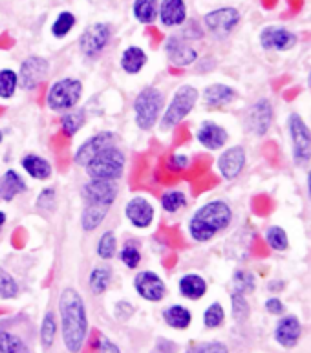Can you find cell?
Returning <instances> with one entry per match:
<instances>
[{"label": "cell", "instance_id": "obj_48", "mask_svg": "<svg viewBox=\"0 0 311 353\" xmlns=\"http://www.w3.org/2000/svg\"><path fill=\"white\" fill-rule=\"evenodd\" d=\"M264 310L271 316H282L285 315V304L280 296H269L264 302Z\"/></svg>", "mask_w": 311, "mask_h": 353}, {"label": "cell", "instance_id": "obj_47", "mask_svg": "<svg viewBox=\"0 0 311 353\" xmlns=\"http://www.w3.org/2000/svg\"><path fill=\"white\" fill-rule=\"evenodd\" d=\"M94 353H121V348L112 339L105 337V335H97L94 343Z\"/></svg>", "mask_w": 311, "mask_h": 353}, {"label": "cell", "instance_id": "obj_34", "mask_svg": "<svg viewBox=\"0 0 311 353\" xmlns=\"http://www.w3.org/2000/svg\"><path fill=\"white\" fill-rule=\"evenodd\" d=\"M232 293H240V295H251L257 290V276L251 273L249 269H237L232 273L231 279Z\"/></svg>", "mask_w": 311, "mask_h": 353}, {"label": "cell", "instance_id": "obj_25", "mask_svg": "<svg viewBox=\"0 0 311 353\" xmlns=\"http://www.w3.org/2000/svg\"><path fill=\"white\" fill-rule=\"evenodd\" d=\"M21 167L30 178L37 179V181H46L52 178V163L39 154H26L21 159Z\"/></svg>", "mask_w": 311, "mask_h": 353}, {"label": "cell", "instance_id": "obj_54", "mask_svg": "<svg viewBox=\"0 0 311 353\" xmlns=\"http://www.w3.org/2000/svg\"><path fill=\"white\" fill-rule=\"evenodd\" d=\"M308 86L311 88V70H310V74H308Z\"/></svg>", "mask_w": 311, "mask_h": 353}, {"label": "cell", "instance_id": "obj_41", "mask_svg": "<svg viewBox=\"0 0 311 353\" xmlns=\"http://www.w3.org/2000/svg\"><path fill=\"white\" fill-rule=\"evenodd\" d=\"M225 322V310H223L222 302H212L203 311V326L207 330H218L223 326Z\"/></svg>", "mask_w": 311, "mask_h": 353}, {"label": "cell", "instance_id": "obj_26", "mask_svg": "<svg viewBox=\"0 0 311 353\" xmlns=\"http://www.w3.org/2000/svg\"><path fill=\"white\" fill-rule=\"evenodd\" d=\"M147 53L145 50L139 46H128L123 50L121 59H119V64H121V70L128 75H137L145 66H147Z\"/></svg>", "mask_w": 311, "mask_h": 353}, {"label": "cell", "instance_id": "obj_8", "mask_svg": "<svg viewBox=\"0 0 311 353\" xmlns=\"http://www.w3.org/2000/svg\"><path fill=\"white\" fill-rule=\"evenodd\" d=\"M274 106L271 99L260 97L251 103L243 116V128L253 137H265L273 127Z\"/></svg>", "mask_w": 311, "mask_h": 353}, {"label": "cell", "instance_id": "obj_29", "mask_svg": "<svg viewBox=\"0 0 311 353\" xmlns=\"http://www.w3.org/2000/svg\"><path fill=\"white\" fill-rule=\"evenodd\" d=\"M108 211H110V207L88 205V203H86L83 212H81V227H83V231L85 232L95 231V229H97V227L106 220Z\"/></svg>", "mask_w": 311, "mask_h": 353}, {"label": "cell", "instance_id": "obj_24", "mask_svg": "<svg viewBox=\"0 0 311 353\" xmlns=\"http://www.w3.org/2000/svg\"><path fill=\"white\" fill-rule=\"evenodd\" d=\"M26 190V179L22 178L17 170H6L4 174H2V178H0V201L10 203V201L15 200L17 196L24 194Z\"/></svg>", "mask_w": 311, "mask_h": 353}, {"label": "cell", "instance_id": "obj_52", "mask_svg": "<svg viewBox=\"0 0 311 353\" xmlns=\"http://www.w3.org/2000/svg\"><path fill=\"white\" fill-rule=\"evenodd\" d=\"M306 192H308V200L311 201V163L308 165V172H306Z\"/></svg>", "mask_w": 311, "mask_h": 353}, {"label": "cell", "instance_id": "obj_49", "mask_svg": "<svg viewBox=\"0 0 311 353\" xmlns=\"http://www.w3.org/2000/svg\"><path fill=\"white\" fill-rule=\"evenodd\" d=\"M179 37L185 39V41H198V39L203 37V28L196 21H190L187 22V26L183 28V32H181Z\"/></svg>", "mask_w": 311, "mask_h": 353}, {"label": "cell", "instance_id": "obj_21", "mask_svg": "<svg viewBox=\"0 0 311 353\" xmlns=\"http://www.w3.org/2000/svg\"><path fill=\"white\" fill-rule=\"evenodd\" d=\"M238 97V92L232 88L231 85L225 83H212V85L205 86L201 92V101L209 110H220L225 108L231 103H234Z\"/></svg>", "mask_w": 311, "mask_h": 353}, {"label": "cell", "instance_id": "obj_51", "mask_svg": "<svg viewBox=\"0 0 311 353\" xmlns=\"http://www.w3.org/2000/svg\"><path fill=\"white\" fill-rule=\"evenodd\" d=\"M265 290H268L269 293H280V291L285 290V280L284 279L269 280L268 285H265Z\"/></svg>", "mask_w": 311, "mask_h": 353}, {"label": "cell", "instance_id": "obj_19", "mask_svg": "<svg viewBox=\"0 0 311 353\" xmlns=\"http://www.w3.org/2000/svg\"><path fill=\"white\" fill-rule=\"evenodd\" d=\"M154 216H156V211H154L152 201L147 200L145 196H134L125 205V218L134 229H139V231L148 229L152 225Z\"/></svg>", "mask_w": 311, "mask_h": 353}, {"label": "cell", "instance_id": "obj_20", "mask_svg": "<svg viewBox=\"0 0 311 353\" xmlns=\"http://www.w3.org/2000/svg\"><path fill=\"white\" fill-rule=\"evenodd\" d=\"M194 137L201 147L214 152V150L225 148L227 141H229V132H227L225 127H222L220 123L207 119V121H201L200 127L196 128Z\"/></svg>", "mask_w": 311, "mask_h": 353}, {"label": "cell", "instance_id": "obj_9", "mask_svg": "<svg viewBox=\"0 0 311 353\" xmlns=\"http://www.w3.org/2000/svg\"><path fill=\"white\" fill-rule=\"evenodd\" d=\"M240 21H242V13L237 8L223 6V8H217V10L205 13V17H203V28L214 39H225L237 30Z\"/></svg>", "mask_w": 311, "mask_h": 353}, {"label": "cell", "instance_id": "obj_5", "mask_svg": "<svg viewBox=\"0 0 311 353\" xmlns=\"http://www.w3.org/2000/svg\"><path fill=\"white\" fill-rule=\"evenodd\" d=\"M285 132L291 143V161L297 169H306L311 163V128L299 114L291 112L285 117Z\"/></svg>", "mask_w": 311, "mask_h": 353}, {"label": "cell", "instance_id": "obj_43", "mask_svg": "<svg viewBox=\"0 0 311 353\" xmlns=\"http://www.w3.org/2000/svg\"><path fill=\"white\" fill-rule=\"evenodd\" d=\"M231 315L238 324L248 322L249 315H251V306H249L248 296L231 291Z\"/></svg>", "mask_w": 311, "mask_h": 353}, {"label": "cell", "instance_id": "obj_28", "mask_svg": "<svg viewBox=\"0 0 311 353\" xmlns=\"http://www.w3.org/2000/svg\"><path fill=\"white\" fill-rule=\"evenodd\" d=\"M112 279H114V271H112L110 265H95L88 274L90 291H92L94 295H103V293L110 288Z\"/></svg>", "mask_w": 311, "mask_h": 353}, {"label": "cell", "instance_id": "obj_30", "mask_svg": "<svg viewBox=\"0 0 311 353\" xmlns=\"http://www.w3.org/2000/svg\"><path fill=\"white\" fill-rule=\"evenodd\" d=\"M0 353H33L26 339L0 327Z\"/></svg>", "mask_w": 311, "mask_h": 353}, {"label": "cell", "instance_id": "obj_40", "mask_svg": "<svg viewBox=\"0 0 311 353\" xmlns=\"http://www.w3.org/2000/svg\"><path fill=\"white\" fill-rule=\"evenodd\" d=\"M19 291H21V285L15 276L4 268H0V301H13L19 296Z\"/></svg>", "mask_w": 311, "mask_h": 353}, {"label": "cell", "instance_id": "obj_4", "mask_svg": "<svg viewBox=\"0 0 311 353\" xmlns=\"http://www.w3.org/2000/svg\"><path fill=\"white\" fill-rule=\"evenodd\" d=\"M165 94L156 86H145L139 90L132 103L134 123L139 130H150L159 123V117L163 114Z\"/></svg>", "mask_w": 311, "mask_h": 353}, {"label": "cell", "instance_id": "obj_42", "mask_svg": "<svg viewBox=\"0 0 311 353\" xmlns=\"http://www.w3.org/2000/svg\"><path fill=\"white\" fill-rule=\"evenodd\" d=\"M75 22H77V19L72 11H61L52 24V35L55 39H64L74 30Z\"/></svg>", "mask_w": 311, "mask_h": 353}, {"label": "cell", "instance_id": "obj_15", "mask_svg": "<svg viewBox=\"0 0 311 353\" xmlns=\"http://www.w3.org/2000/svg\"><path fill=\"white\" fill-rule=\"evenodd\" d=\"M134 290L143 301L158 304L167 296V284L156 271H139L134 276Z\"/></svg>", "mask_w": 311, "mask_h": 353}, {"label": "cell", "instance_id": "obj_31", "mask_svg": "<svg viewBox=\"0 0 311 353\" xmlns=\"http://www.w3.org/2000/svg\"><path fill=\"white\" fill-rule=\"evenodd\" d=\"M86 112L83 108H74V110L64 112L61 116V132L66 137H74L79 134V130L85 127Z\"/></svg>", "mask_w": 311, "mask_h": 353}, {"label": "cell", "instance_id": "obj_33", "mask_svg": "<svg viewBox=\"0 0 311 353\" xmlns=\"http://www.w3.org/2000/svg\"><path fill=\"white\" fill-rule=\"evenodd\" d=\"M159 203H161V209L167 214H176V212L183 211L185 207L189 205V198L181 189H169L161 194Z\"/></svg>", "mask_w": 311, "mask_h": 353}, {"label": "cell", "instance_id": "obj_39", "mask_svg": "<svg viewBox=\"0 0 311 353\" xmlns=\"http://www.w3.org/2000/svg\"><path fill=\"white\" fill-rule=\"evenodd\" d=\"M117 254H119L121 264L127 269H137L139 264H141V251L137 248V242H132V240H127V242L123 243Z\"/></svg>", "mask_w": 311, "mask_h": 353}, {"label": "cell", "instance_id": "obj_45", "mask_svg": "<svg viewBox=\"0 0 311 353\" xmlns=\"http://www.w3.org/2000/svg\"><path fill=\"white\" fill-rule=\"evenodd\" d=\"M185 353H229V348L222 341H205V343L192 344Z\"/></svg>", "mask_w": 311, "mask_h": 353}, {"label": "cell", "instance_id": "obj_38", "mask_svg": "<svg viewBox=\"0 0 311 353\" xmlns=\"http://www.w3.org/2000/svg\"><path fill=\"white\" fill-rule=\"evenodd\" d=\"M17 88H19V77H17L15 70H0V99H13L17 94Z\"/></svg>", "mask_w": 311, "mask_h": 353}, {"label": "cell", "instance_id": "obj_18", "mask_svg": "<svg viewBox=\"0 0 311 353\" xmlns=\"http://www.w3.org/2000/svg\"><path fill=\"white\" fill-rule=\"evenodd\" d=\"M165 55L169 59V63L176 68H187L198 61V52L196 48L190 46L189 41H185L179 35H170L163 44Z\"/></svg>", "mask_w": 311, "mask_h": 353}, {"label": "cell", "instance_id": "obj_27", "mask_svg": "<svg viewBox=\"0 0 311 353\" xmlns=\"http://www.w3.org/2000/svg\"><path fill=\"white\" fill-rule=\"evenodd\" d=\"M165 324L172 330H178V332H185L189 330L190 324H192V313L187 306H181V304H172V306L165 307L163 313Z\"/></svg>", "mask_w": 311, "mask_h": 353}, {"label": "cell", "instance_id": "obj_23", "mask_svg": "<svg viewBox=\"0 0 311 353\" xmlns=\"http://www.w3.org/2000/svg\"><path fill=\"white\" fill-rule=\"evenodd\" d=\"M178 291L179 295L187 299V301H201L209 291V284L207 280L198 273H185L181 279L178 280Z\"/></svg>", "mask_w": 311, "mask_h": 353}, {"label": "cell", "instance_id": "obj_36", "mask_svg": "<svg viewBox=\"0 0 311 353\" xmlns=\"http://www.w3.org/2000/svg\"><path fill=\"white\" fill-rule=\"evenodd\" d=\"M57 339V319L53 311H46L39 327V341L44 350H50Z\"/></svg>", "mask_w": 311, "mask_h": 353}, {"label": "cell", "instance_id": "obj_53", "mask_svg": "<svg viewBox=\"0 0 311 353\" xmlns=\"http://www.w3.org/2000/svg\"><path fill=\"white\" fill-rule=\"evenodd\" d=\"M6 221H8V216H6V212L0 211V231H2V227L6 225Z\"/></svg>", "mask_w": 311, "mask_h": 353}, {"label": "cell", "instance_id": "obj_12", "mask_svg": "<svg viewBox=\"0 0 311 353\" xmlns=\"http://www.w3.org/2000/svg\"><path fill=\"white\" fill-rule=\"evenodd\" d=\"M112 39V28L106 22H94L81 33L79 50L85 57L94 59L105 52Z\"/></svg>", "mask_w": 311, "mask_h": 353}, {"label": "cell", "instance_id": "obj_17", "mask_svg": "<svg viewBox=\"0 0 311 353\" xmlns=\"http://www.w3.org/2000/svg\"><path fill=\"white\" fill-rule=\"evenodd\" d=\"M117 134L112 132V130H101V132L90 136L88 139L81 143L77 150L74 154V163L79 165V167H85L86 163H90L92 159L101 152L105 150L106 147H112L116 145Z\"/></svg>", "mask_w": 311, "mask_h": 353}, {"label": "cell", "instance_id": "obj_44", "mask_svg": "<svg viewBox=\"0 0 311 353\" xmlns=\"http://www.w3.org/2000/svg\"><path fill=\"white\" fill-rule=\"evenodd\" d=\"M37 209L44 212H52L55 211V207H57V190L53 189V187H46L39 192L37 196Z\"/></svg>", "mask_w": 311, "mask_h": 353}, {"label": "cell", "instance_id": "obj_50", "mask_svg": "<svg viewBox=\"0 0 311 353\" xmlns=\"http://www.w3.org/2000/svg\"><path fill=\"white\" fill-rule=\"evenodd\" d=\"M134 315V306L130 302L121 301L116 304V316L119 321H128Z\"/></svg>", "mask_w": 311, "mask_h": 353}, {"label": "cell", "instance_id": "obj_11", "mask_svg": "<svg viewBox=\"0 0 311 353\" xmlns=\"http://www.w3.org/2000/svg\"><path fill=\"white\" fill-rule=\"evenodd\" d=\"M248 165V150L243 145H231L223 148L217 158V172L225 181H234L240 178Z\"/></svg>", "mask_w": 311, "mask_h": 353}, {"label": "cell", "instance_id": "obj_10", "mask_svg": "<svg viewBox=\"0 0 311 353\" xmlns=\"http://www.w3.org/2000/svg\"><path fill=\"white\" fill-rule=\"evenodd\" d=\"M259 43L265 52L285 53L291 52L299 44V35L295 32H291L290 28L280 26V24H269V26L262 28V32L259 35Z\"/></svg>", "mask_w": 311, "mask_h": 353}, {"label": "cell", "instance_id": "obj_2", "mask_svg": "<svg viewBox=\"0 0 311 353\" xmlns=\"http://www.w3.org/2000/svg\"><path fill=\"white\" fill-rule=\"evenodd\" d=\"M234 211L229 201L209 200L192 212L187 221V232L192 242L207 243L217 238L220 232L227 231L232 223Z\"/></svg>", "mask_w": 311, "mask_h": 353}, {"label": "cell", "instance_id": "obj_7", "mask_svg": "<svg viewBox=\"0 0 311 353\" xmlns=\"http://www.w3.org/2000/svg\"><path fill=\"white\" fill-rule=\"evenodd\" d=\"M83 99V83L75 77H63L50 85L46 92V105L52 112H70L77 108Z\"/></svg>", "mask_w": 311, "mask_h": 353}, {"label": "cell", "instance_id": "obj_13", "mask_svg": "<svg viewBox=\"0 0 311 353\" xmlns=\"http://www.w3.org/2000/svg\"><path fill=\"white\" fill-rule=\"evenodd\" d=\"M119 187L117 181H105V179H88L81 187V198L88 205L112 207L117 200Z\"/></svg>", "mask_w": 311, "mask_h": 353}, {"label": "cell", "instance_id": "obj_22", "mask_svg": "<svg viewBox=\"0 0 311 353\" xmlns=\"http://www.w3.org/2000/svg\"><path fill=\"white\" fill-rule=\"evenodd\" d=\"M158 19L163 28H178L187 22V4L185 0H161Z\"/></svg>", "mask_w": 311, "mask_h": 353}, {"label": "cell", "instance_id": "obj_55", "mask_svg": "<svg viewBox=\"0 0 311 353\" xmlns=\"http://www.w3.org/2000/svg\"><path fill=\"white\" fill-rule=\"evenodd\" d=\"M2 141H4V132L0 130V145H2Z\"/></svg>", "mask_w": 311, "mask_h": 353}, {"label": "cell", "instance_id": "obj_46", "mask_svg": "<svg viewBox=\"0 0 311 353\" xmlns=\"http://www.w3.org/2000/svg\"><path fill=\"white\" fill-rule=\"evenodd\" d=\"M190 167V156L181 152H174L170 154L169 158H167V169L170 172H183Z\"/></svg>", "mask_w": 311, "mask_h": 353}, {"label": "cell", "instance_id": "obj_14", "mask_svg": "<svg viewBox=\"0 0 311 353\" xmlns=\"http://www.w3.org/2000/svg\"><path fill=\"white\" fill-rule=\"evenodd\" d=\"M50 74V61L41 55H30L21 63V68H19V86L22 90H35L39 85H43L44 79Z\"/></svg>", "mask_w": 311, "mask_h": 353}, {"label": "cell", "instance_id": "obj_6", "mask_svg": "<svg viewBox=\"0 0 311 353\" xmlns=\"http://www.w3.org/2000/svg\"><path fill=\"white\" fill-rule=\"evenodd\" d=\"M127 167V158L121 148L112 145L101 150L90 163H86L85 169L88 179H105V181H117L121 178Z\"/></svg>", "mask_w": 311, "mask_h": 353}, {"label": "cell", "instance_id": "obj_32", "mask_svg": "<svg viewBox=\"0 0 311 353\" xmlns=\"http://www.w3.org/2000/svg\"><path fill=\"white\" fill-rule=\"evenodd\" d=\"M159 0H134L132 15L139 24H152L158 19Z\"/></svg>", "mask_w": 311, "mask_h": 353}, {"label": "cell", "instance_id": "obj_3", "mask_svg": "<svg viewBox=\"0 0 311 353\" xmlns=\"http://www.w3.org/2000/svg\"><path fill=\"white\" fill-rule=\"evenodd\" d=\"M200 101V92L192 85H181L174 90V94L170 97L169 105L163 110L159 117V128L161 132H169L179 123L183 121L185 117H189L192 110Z\"/></svg>", "mask_w": 311, "mask_h": 353}, {"label": "cell", "instance_id": "obj_1", "mask_svg": "<svg viewBox=\"0 0 311 353\" xmlns=\"http://www.w3.org/2000/svg\"><path fill=\"white\" fill-rule=\"evenodd\" d=\"M61 339L68 353H79L88 337V313L85 299L75 288H64L57 301Z\"/></svg>", "mask_w": 311, "mask_h": 353}, {"label": "cell", "instance_id": "obj_16", "mask_svg": "<svg viewBox=\"0 0 311 353\" xmlns=\"http://www.w3.org/2000/svg\"><path fill=\"white\" fill-rule=\"evenodd\" d=\"M273 339L280 348H284V350L297 348L302 339L301 319H299L297 315H293V313H285V315L279 316V321H277V324H274Z\"/></svg>", "mask_w": 311, "mask_h": 353}, {"label": "cell", "instance_id": "obj_35", "mask_svg": "<svg viewBox=\"0 0 311 353\" xmlns=\"http://www.w3.org/2000/svg\"><path fill=\"white\" fill-rule=\"evenodd\" d=\"M264 240L274 253H285L290 249V236L282 225H269L264 232Z\"/></svg>", "mask_w": 311, "mask_h": 353}, {"label": "cell", "instance_id": "obj_56", "mask_svg": "<svg viewBox=\"0 0 311 353\" xmlns=\"http://www.w3.org/2000/svg\"><path fill=\"white\" fill-rule=\"evenodd\" d=\"M156 353H161V352H156Z\"/></svg>", "mask_w": 311, "mask_h": 353}, {"label": "cell", "instance_id": "obj_37", "mask_svg": "<svg viewBox=\"0 0 311 353\" xmlns=\"http://www.w3.org/2000/svg\"><path fill=\"white\" fill-rule=\"evenodd\" d=\"M95 253L101 260H112L117 254V238L114 231H105L97 240Z\"/></svg>", "mask_w": 311, "mask_h": 353}]
</instances>
